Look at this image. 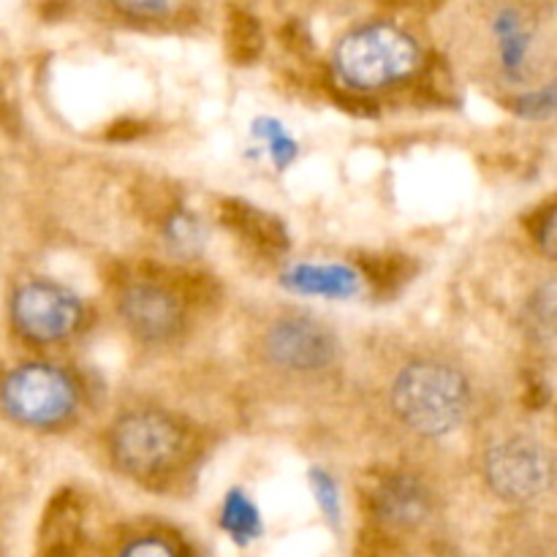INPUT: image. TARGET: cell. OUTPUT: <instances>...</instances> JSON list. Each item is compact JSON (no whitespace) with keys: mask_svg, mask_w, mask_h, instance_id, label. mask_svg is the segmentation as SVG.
Instances as JSON below:
<instances>
[{"mask_svg":"<svg viewBox=\"0 0 557 557\" xmlns=\"http://www.w3.org/2000/svg\"><path fill=\"white\" fill-rule=\"evenodd\" d=\"M446 33L462 63L509 92L553 79V0H460Z\"/></svg>","mask_w":557,"mask_h":557,"instance_id":"1","label":"cell"},{"mask_svg":"<svg viewBox=\"0 0 557 557\" xmlns=\"http://www.w3.org/2000/svg\"><path fill=\"white\" fill-rule=\"evenodd\" d=\"M103 449L120 476L150 493H174L188 484L205 460V444L194 422L150 403L120 408L107 424Z\"/></svg>","mask_w":557,"mask_h":557,"instance_id":"2","label":"cell"},{"mask_svg":"<svg viewBox=\"0 0 557 557\" xmlns=\"http://www.w3.org/2000/svg\"><path fill=\"white\" fill-rule=\"evenodd\" d=\"M384 403L408 438L444 441L471 422L476 384L460 359L444 351H413L392 370Z\"/></svg>","mask_w":557,"mask_h":557,"instance_id":"3","label":"cell"},{"mask_svg":"<svg viewBox=\"0 0 557 557\" xmlns=\"http://www.w3.org/2000/svg\"><path fill=\"white\" fill-rule=\"evenodd\" d=\"M199 275L136 267L123 270L112 281V308L131 341L147 348H166L180 343L190 330L201 305Z\"/></svg>","mask_w":557,"mask_h":557,"instance_id":"4","label":"cell"},{"mask_svg":"<svg viewBox=\"0 0 557 557\" xmlns=\"http://www.w3.org/2000/svg\"><path fill=\"white\" fill-rule=\"evenodd\" d=\"M253 362L277 384L324 386L341 373V337L310 310L277 308L253 330Z\"/></svg>","mask_w":557,"mask_h":557,"instance_id":"5","label":"cell"},{"mask_svg":"<svg viewBox=\"0 0 557 557\" xmlns=\"http://www.w3.org/2000/svg\"><path fill=\"white\" fill-rule=\"evenodd\" d=\"M330 65L337 85L370 96L411 82L424 69V47L400 22L370 20L337 38Z\"/></svg>","mask_w":557,"mask_h":557,"instance_id":"6","label":"cell"},{"mask_svg":"<svg viewBox=\"0 0 557 557\" xmlns=\"http://www.w3.org/2000/svg\"><path fill=\"white\" fill-rule=\"evenodd\" d=\"M87 408V384L69 364L27 359L0 373V417L30 433H65Z\"/></svg>","mask_w":557,"mask_h":557,"instance_id":"7","label":"cell"},{"mask_svg":"<svg viewBox=\"0 0 557 557\" xmlns=\"http://www.w3.org/2000/svg\"><path fill=\"white\" fill-rule=\"evenodd\" d=\"M479 473L500 504L533 509L555 487L553 446L531 428L493 430L479 446Z\"/></svg>","mask_w":557,"mask_h":557,"instance_id":"8","label":"cell"},{"mask_svg":"<svg viewBox=\"0 0 557 557\" xmlns=\"http://www.w3.org/2000/svg\"><path fill=\"white\" fill-rule=\"evenodd\" d=\"M359 504L375 536L386 542L411 539L433 525L438 515V493L422 471L406 466H384L370 471L359 487Z\"/></svg>","mask_w":557,"mask_h":557,"instance_id":"9","label":"cell"},{"mask_svg":"<svg viewBox=\"0 0 557 557\" xmlns=\"http://www.w3.org/2000/svg\"><path fill=\"white\" fill-rule=\"evenodd\" d=\"M9 324L22 343L54 348L82 337L90 326L85 297L52 277H25L9 294Z\"/></svg>","mask_w":557,"mask_h":557,"instance_id":"10","label":"cell"},{"mask_svg":"<svg viewBox=\"0 0 557 557\" xmlns=\"http://www.w3.org/2000/svg\"><path fill=\"white\" fill-rule=\"evenodd\" d=\"M85 528L87 509L82 493L71 487L54 493L38 528V557H79Z\"/></svg>","mask_w":557,"mask_h":557,"instance_id":"11","label":"cell"},{"mask_svg":"<svg viewBox=\"0 0 557 557\" xmlns=\"http://www.w3.org/2000/svg\"><path fill=\"white\" fill-rule=\"evenodd\" d=\"M218 218L228 232L237 234L250 250L264 256H281L288 250V232L272 212L243 199H223Z\"/></svg>","mask_w":557,"mask_h":557,"instance_id":"12","label":"cell"},{"mask_svg":"<svg viewBox=\"0 0 557 557\" xmlns=\"http://www.w3.org/2000/svg\"><path fill=\"white\" fill-rule=\"evenodd\" d=\"M107 557H199L194 544L169 525H134L114 539Z\"/></svg>","mask_w":557,"mask_h":557,"instance_id":"13","label":"cell"},{"mask_svg":"<svg viewBox=\"0 0 557 557\" xmlns=\"http://www.w3.org/2000/svg\"><path fill=\"white\" fill-rule=\"evenodd\" d=\"M103 14L134 27H166L185 20L199 0H92Z\"/></svg>","mask_w":557,"mask_h":557,"instance_id":"14","label":"cell"},{"mask_svg":"<svg viewBox=\"0 0 557 557\" xmlns=\"http://www.w3.org/2000/svg\"><path fill=\"white\" fill-rule=\"evenodd\" d=\"M417 267L403 253H368L359 259V275L379 297H392L413 277Z\"/></svg>","mask_w":557,"mask_h":557,"instance_id":"15","label":"cell"},{"mask_svg":"<svg viewBox=\"0 0 557 557\" xmlns=\"http://www.w3.org/2000/svg\"><path fill=\"white\" fill-rule=\"evenodd\" d=\"M292 288L294 292H305V294H335V297H348V294L357 292V277L359 272L351 270H341V267H315V264H305V267H294L292 270Z\"/></svg>","mask_w":557,"mask_h":557,"instance_id":"16","label":"cell"},{"mask_svg":"<svg viewBox=\"0 0 557 557\" xmlns=\"http://www.w3.org/2000/svg\"><path fill=\"white\" fill-rule=\"evenodd\" d=\"M221 528L237 544H250L261 536V517L253 500L243 490H232L223 500L221 509Z\"/></svg>","mask_w":557,"mask_h":557,"instance_id":"17","label":"cell"},{"mask_svg":"<svg viewBox=\"0 0 557 557\" xmlns=\"http://www.w3.org/2000/svg\"><path fill=\"white\" fill-rule=\"evenodd\" d=\"M555 281L547 277L542 286L533 292L525 308V326L531 332L533 343L553 351L555 346Z\"/></svg>","mask_w":557,"mask_h":557,"instance_id":"18","label":"cell"},{"mask_svg":"<svg viewBox=\"0 0 557 557\" xmlns=\"http://www.w3.org/2000/svg\"><path fill=\"white\" fill-rule=\"evenodd\" d=\"M525 228L531 234L533 245L544 259H555V245H557V205L555 199H547L539 205L531 215L525 218Z\"/></svg>","mask_w":557,"mask_h":557,"instance_id":"19","label":"cell"},{"mask_svg":"<svg viewBox=\"0 0 557 557\" xmlns=\"http://www.w3.org/2000/svg\"><path fill=\"white\" fill-rule=\"evenodd\" d=\"M228 54L234 63H256L261 54V33L256 22H237L228 33Z\"/></svg>","mask_w":557,"mask_h":557,"instance_id":"20","label":"cell"},{"mask_svg":"<svg viewBox=\"0 0 557 557\" xmlns=\"http://www.w3.org/2000/svg\"><path fill=\"white\" fill-rule=\"evenodd\" d=\"M313 490H315V500H319V506H321V511L326 515V520L337 522V517H341V495H337L335 482H332L324 471H315L313 473Z\"/></svg>","mask_w":557,"mask_h":557,"instance_id":"21","label":"cell"},{"mask_svg":"<svg viewBox=\"0 0 557 557\" xmlns=\"http://www.w3.org/2000/svg\"><path fill=\"white\" fill-rule=\"evenodd\" d=\"M525 557H553V549H549V547L547 549H536V555L531 553V555H525Z\"/></svg>","mask_w":557,"mask_h":557,"instance_id":"22","label":"cell"},{"mask_svg":"<svg viewBox=\"0 0 557 557\" xmlns=\"http://www.w3.org/2000/svg\"><path fill=\"white\" fill-rule=\"evenodd\" d=\"M389 3H403V5H413V3H428V0H389Z\"/></svg>","mask_w":557,"mask_h":557,"instance_id":"23","label":"cell"}]
</instances>
